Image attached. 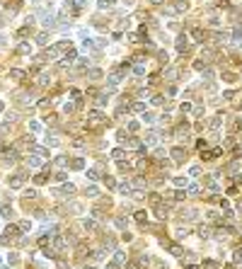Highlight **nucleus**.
Here are the masks:
<instances>
[{"label": "nucleus", "instance_id": "14", "mask_svg": "<svg viewBox=\"0 0 242 269\" xmlns=\"http://www.w3.org/2000/svg\"><path fill=\"white\" fill-rule=\"evenodd\" d=\"M114 262L119 264V262H124V252H119V250H116V255H114Z\"/></svg>", "mask_w": 242, "mask_h": 269}, {"label": "nucleus", "instance_id": "21", "mask_svg": "<svg viewBox=\"0 0 242 269\" xmlns=\"http://www.w3.org/2000/svg\"><path fill=\"white\" fill-rule=\"evenodd\" d=\"M20 228H22V230L27 233V230H29V221H22V223H20Z\"/></svg>", "mask_w": 242, "mask_h": 269}, {"label": "nucleus", "instance_id": "16", "mask_svg": "<svg viewBox=\"0 0 242 269\" xmlns=\"http://www.w3.org/2000/svg\"><path fill=\"white\" fill-rule=\"evenodd\" d=\"M20 51H22V53H29V44L22 41V44H20Z\"/></svg>", "mask_w": 242, "mask_h": 269}, {"label": "nucleus", "instance_id": "18", "mask_svg": "<svg viewBox=\"0 0 242 269\" xmlns=\"http://www.w3.org/2000/svg\"><path fill=\"white\" fill-rule=\"evenodd\" d=\"M12 78H20V80H22V78H24V73H22V70H12Z\"/></svg>", "mask_w": 242, "mask_h": 269}, {"label": "nucleus", "instance_id": "6", "mask_svg": "<svg viewBox=\"0 0 242 269\" xmlns=\"http://www.w3.org/2000/svg\"><path fill=\"white\" fill-rule=\"evenodd\" d=\"M56 49H61V51H73V44H70V41H61Z\"/></svg>", "mask_w": 242, "mask_h": 269}, {"label": "nucleus", "instance_id": "2", "mask_svg": "<svg viewBox=\"0 0 242 269\" xmlns=\"http://www.w3.org/2000/svg\"><path fill=\"white\" fill-rule=\"evenodd\" d=\"M172 158L177 160V163H182V160L187 158V153H184V148H172Z\"/></svg>", "mask_w": 242, "mask_h": 269}, {"label": "nucleus", "instance_id": "7", "mask_svg": "<svg viewBox=\"0 0 242 269\" xmlns=\"http://www.w3.org/2000/svg\"><path fill=\"white\" fill-rule=\"evenodd\" d=\"M111 158H114V160H121V158H124V150H121V148H114V150H111Z\"/></svg>", "mask_w": 242, "mask_h": 269}, {"label": "nucleus", "instance_id": "15", "mask_svg": "<svg viewBox=\"0 0 242 269\" xmlns=\"http://www.w3.org/2000/svg\"><path fill=\"white\" fill-rule=\"evenodd\" d=\"M63 192H65V194H73V192H75V187H73V184H65Z\"/></svg>", "mask_w": 242, "mask_h": 269}, {"label": "nucleus", "instance_id": "5", "mask_svg": "<svg viewBox=\"0 0 242 269\" xmlns=\"http://www.w3.org/2000/svg\"><path fill=\"white\" fill-rule=\"evenodd\" d=\"M87 177H90V179H99V177H102V172H99L97 167H92V170H87Z\"/></svg>", "mask_w": 242, "mask_h": 269}, {"label": "nucleus", "instance_id": "23", "mask_svg": "<svg viewBox=\"0 0 242 269\" xmlns=\"http://www.w3.org/2000/svg\"><path fill=\"white\" fill-rule=\"evenodd\" d=\"M153 3H160V0H153Z\"/></svg>", "mask_w": 242, "mask_h": 269}, {"label": "nucleus", "instance_id": "11", "mask_svg": "<svg viewBox=\"0 0 242 269\" xmlns=\"http://www.w3.org/2000/svg\"><path fill=\"white\" fill-rule=\"evenodd\" d=\"M187 7H189V5H187V3H184V0H182V3H177V12H184V10H187Z\"/></svg>", "mask_w": 242, "mask_h": 269}, {"label": "nucleus", "instance_id": "24", "mask_svg": "<svg viewBox=\"0 0 242 269\" xmlns=\"http://www.w3.org/2000/svg\"><path fill=\"white\" fill-rule=\"evenodd\" d=\"M3 269H7V267H3Z\"/></svg>", "mask_w": 242, "mask_h": 269}, {"label": "nucleus", "instance_id": "9", "mask_svg": "<svg viewBox=\"0 0 242 269\" xmlns=\"http://www.w3.org/2000/svg\"><path fill=\"white\" fill-rule=\"evenodd\" d=\"M29 165H32V167H36V165H41V155H39V158H36V155H34V158H29Z\"/></svg>", "mask_w": 242, "mask_h": 269}, {"label": "nucleus", "instance_id": "10", "mask_svg": "<svg viewBox=\"0 0 242 269\" xmlns=\"http://www.w3.org/2000/svg\"><path fill=\"white\" fill-rule=\"evenodd\" d=\"M0 213H3L5 218H12V209H10V206H3V211H0Z\"/></svg>", "mask_w": 242, "mask_h": 269}, {"label": "nucleus", "instance_id": "19", "mask_svg": "<svg viewBox=\"0 0 242 269\" xmlns=\"http://www.w3.org/2000/svg\"><path fill=\"white\" fill-rule=\"evenodd\" d=\"M102 73H99V70H92V73H90V80H97Z\"/></svg>", "mask_w": 242, "mask_h": 269}, {"label": "nucleus", "instance_id": "1", "mask_svg": "<svg viewBox=\"0 0 242 269\" xmlns=\"http://www.w3.org/2000/svg\"><path fill=\"white\" fill-rule=\"evenodd\" d=\"M39 20H41L46 27H51V24H53V15H51V12H46V10H39Z\"/></svg>", "mask_w": 242, "mask_h": 269}, {"label": "nucleus", "instance_id": "12", "mask_svg": "<svg viewBox=\"0 0 242 269\" xmlns=\"http://www.w3.org/2000/svg\"><path fill=\"white\" fill-rule=\"evenodd\" d=\"M145 121H148V124H155L157 116H155V114H145Z\"/></svg>", "mask_w": 242, "mask_h": 269}, {"label": "nucleus", "instance_id": "17", "mask_svg": "<svg viewBox=\"0 0 242 269\" xmlns=\"http://www.w3.org/2000/svg\"><path fill=\"white\" fill-rule=\"evenodd\" d=\"M189 194H191V196H196V194H199V187H196V184H191V187H189Z\"/></svg>", "mask_w": 242, "mask_h": 269}, {"label": "nucleus", "instance_id": "13", "mask_svg": "<svg viewBox=\"0 0 242 269\" xmlns=\"http://www.w3.org/2000/svg\"><path fill=\"white\" fill-rule=\"evenodd\" d=\"M119 192H121V194H128V192H131V187H128V184H119Z\"/></svg>", "mask_w": 242, "mask_h": 269}, {"label": "nucleus", "instance_id": "20", "mask_svg": "<svg viewBox=\"0 0 242 269\" xmlns=\"http://www.w3.org/2000/svg\"><path fill=\"white\" fill-rule=\"evenodd\" d=\"M97 194H99V192H97L95 187H90V189H87V196H97Z\"/></svg>", "mask_w": 242, "mask_h": 269}, {"label": "nucleus", "instance_id": "8", "mask_svg": "<svg viewBox=\"0 0 242 269\" xmlns=\"http://www.w3.org/2000/svg\"><path fill=\"white\" fill-rule=\"evenodd\" d=\"M22 182H24V175H20V177H12V179H10V184H12V187L22 184Z\"/></svg>", "mask_w": 242, "mask_h": 269}, {"label": "nucleus", "instance_id": "22", "mask_svg": "<svg viewBox=\"0 0 242 269\" xmlns=\"http://www.w3.org/2000/svg\"><path fill=\"white\" fill-rule=\"evenodd\" d=\"M109 3H114V0H102V3H99V5L104 7V5H109Z\"/></svg>", "mask_w": 242, "mask_h": 269}, {"label": "nucleus", "instance_id": "3", "mask_svg": "<svg viewBox=\"0 0 242 269\" xmlns=\"http://www.w3.org/2000/svg\"><path fill=\"white\" fill-rule=\"evenodd\" d=\"M34 41L39 44V46H44V44L49 41V34H46V32H41V34H36V39H34Z\"/></svg>", "mask_w": 242, "mask_h": 269}, {"label": "nucleus", "instance_id": "4", "mask_svg": "<svg viewBox=\"0 0 242 269\" xmlns=\"http://www.w3.org/2000/svg\"><path fill=\"white\" fill-rule=\"evenodd\" d=\"M187 49V37H177V51H184Z\"/></svg>", "mask_w": 242, "mask_h": 269}]
</instances>
